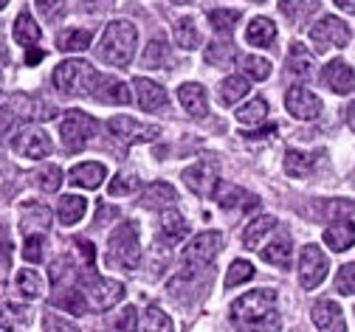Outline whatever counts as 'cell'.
Segmentation results:
<instances>
[{
    "label": "cell",
    "instance_id": "cell-15",
    "mask_svg": "<svg viewBox=\"0 0 355 332\" xmlns=\"http://www.w3.org/2000/svg\"><path fill=\"white\" fill-rule=\"evenodd\" d=\"M322 82H324L333 93H338V96H347V93L355 90V71H352L347 62L336 60V62L324 65V71H322Z\"/></svg>",
    "mask_w": 355,
    "mask_h": 332
},
{
    "label": "cell",
    "instance_id": "cell-20",
    "mask_svg": "<svg viewBox=\"0 0 355 332\" xmlns=\"http://www.w3.org/2000/svg\"><path fill=\"white\" fill-rule=\"evenodd\" d=\"M319 164H322V152H299V150H288V155H285V169H288L291 177H307Z\"/></svg>",
    "mask_w": 355,
    "mask_h": 332
},
{
    "label": "cell",
    "instance_id": "cell-26",
    "mask_svg": "<svg viewBox=\"0 0 355 332\" xmlns=\"http://www.w3.org/2000/svg\"><path fill=\"white\" fill-rule=\"evenodd\" d=\"M175 200V189L169 186V183H150L147 189H144V195H141V206L144 209H164V206H169Z\"/></svg>",
    "mask_w": 355,
    "mask_h": 332
},
{
    "label": "cell",
    "instance_id": "cell-50",
    "mask_svg": "<svg viewBox=\"0 0 355 332\" xmlns=\"http://www.w3.org/2000/svg\"><path fill=\"white\" fill-rule=\"evenodd\" d=\"M136 324H139L136 307H124L116 318V332H136Z\"/></svg>",
    "mask_w": 355,
    "mask_h": 332
},
{
    "label": "cell",
    "instance_id": "cell-18",
    "mask_svg": "<svg viewBox=\"0 0 355 332\" xmlns=\"http://www.w3.org/2000/svg\"><path fill=\"white\" fill-rule=\"evenodd\" d=\"M178 102L184 105V110L189 113V116H206V110H209V105H206V90L200 87V85H195V82H187V85H181L178 87Z\"/></svg>",
    "mask_w": 355,
    "mask_h": 332
},
{
    "label": "cell",
    "instance_id": "cell-29",
    "mask_svg": "<svg viewBox=\"0 0 355 332\" xmlns=\"http://www.w3.org/2000/svg\"><path fill=\"white\" fill-rule=\"evenodd\" d=\"M161 231L169 243H181L184 236L189 234V222L178 214V211H164L161 214Z\"/></svg>",
    "mask_w": 355,
    "mask_h": 332
},
{
    "label": "cell",
    "instance_id": "cell-33",
    "mask_svg": "<svg viewBox=\"0 0 355 332\" xmlns=\"http://www.w3.org/2000/svg\"><path fill=\"white\" fill-rule=\"evenodd\" d=\"M40 26L31 20V15L28 12H20L17 15V20H15V37H17V42L20 45H26V49H31V45L40 40Z\"/></svg>",
    "mask_w": 355,
    "mask_h": 332
},
{
    "label": "cell",
    "instance_id": "cell-11",
    "mask_svg": "<svg viewBox=\"0 0 355 332\" xmlns=\"http://www.w3.org/2000/svg\"><path fill=\"white\" fill-rule=\"evenodd\" d=\"M107 127H110V132L116 135V138H121V141H127V144H141V141H155L158 138V127H153V124H141V121H136V119H130V116H116V119H110L107 121Z\"/></svg>",
    "mask_w": 355,
    "mask_h": 332
},
{
    "label": "cell",
    "instance_id": "cell-1",
    "mask_svg": "<svg viewBox=\"0 0 355 332\" xmlns=\"http://www.w3.org/2000/svg\"><path fill=\"white\" fill-rule=\"evenodd\" d=\"M232 321L243 332H279L277 290H251L232 304Z\"/></svg>",
    "mask_w": 355,
    "mask_h": 332
},
{
    "label": "cell",
    "instance_id": "cell-31",
    "mask_svg": "<svg viewBox=\"0 0 355 332\" xmlns=\"http://www.w3.org/2000/svg\"><path fill=\"white\" fill-rule=\"evenodd\" d=\"M85 209H87V203H85L82 198H76V195H65V198L60 200V206H57L60 222H62V225H73V222H79L82 214H85Z\"/></svg>",
    "mask_w": 355,
    "mask_h": 332
},
{
    "label": "cell",
    "instance_id": "cell-17",
    "mask_svg": "<svg viewBox=\"0 0 355 332\" xmlns=\"http://www.w3.org/2000/svg\"><path fill=\"white\" fill-rule=\"evenodd\" d=\"M132 87H136V99H139L141 110L155 113V110H164V107H166V90H164L158 82L139 76L136 82H132Z\"/></svg>",
    "mask_w": 355,
    "mask_h": 332
},
{
    "label": "cell",
    "instance_id": "cell-42",
    "mask_svg": "<svg viewBox=\"0 0 355 332\" xmlns=\"http://www.w3.org/2000/svg\"><path fill=\"white\" fill-rule=\"evenodd\" d=\"M232 60H234V49H232V42L217 40V42H211L209 49H206V62H209V65H229Z\"/></svg>",
    "mask_w": 355,
    "mask_h": 332
},
{
    "label": "cell",
    "instance_id": "cell-59",
    "mask_svg": "<svg viewBox=\"0 0 355 332\" xmlns=\"http://www.w3.org/2000/svg\"><path fill=\"white\" fill-rule=\"evenodd\" d=\"M172 3H189V0H172Z\"/></svg>",
    "mask_w": 355,
    "mask_h": 332
},
{
    "label": "cell",
    "instance_id": "cell-34",
    "mask_svg": "<svg viewBox=\"0 0 355 332\" xmlns=\"http://www.w3.org/2000/svg\"><path fill=\"white\" fill-rule=\"evenodd\" d=\"M57 45L60 51H85L87 45H91V31L85 28H68L57 37Z\"/></svg>",
    "mask_w": 355,
    "mask_h": 332
},
{
    "label": "cell",
    "instance_id": "cell-55",
    "mask_svg": "<svg viewBox=\"0 0 355 332\" xmlns=\"http://www.w3.org/2000/svg\"><path fill=\"white\" fill-rule=\"evenodd\" d=\"M113 0H82V9H105Z\"/></svg>",
    "mask_w": 355,
    "mask_h": 332
},
{
    "label": "cell",
    "instance_id": "cell-56",
    "mask_svg": "<svg viewBox=\"0 0 355 332\" xmlns=\"http://www.w3.org/2000/svg\"><path fill=\"white\" fill-rule=\"evenodd\" d=\"M42 57H46V51H28V57H26V65H37Z\"/></svg>",
    "mask_w": 355,
    "mask_h": 332
},
{
    "label": "cell",
    "instance_id": "cell-52",
    "mask_svg": "<svg viewBox=\"0 0 355 332\" xmlns=\"http://www.w3.org/2000/svg\"><path fill=\"white\" fill-rule=\"evenodd\" d=\"M279 9H282L293 23H299V20H302V15L310 9V3H307V0H282Z\"/></svg>",
    "mask_w": 355,
    "mask_h": 332
},
{
    "label": "cell",
    "instance_id": "cell-51",
    "mask_svg": "<svg viewBox=\"0 0 355 332\" xmlns=\"http://www.w3.org/2000/svg\"><path fill=\"white\" fill-rule=\"evenodd\" d=\"M136 186H139V180H136V177H130V175H119V177H113V180H110V195H113V198H119V195H130Z\"/></svg>",
    "mask_w": 355,
    "mask_h": 332
},
{
    "label": "cell",
    "instance_id": "cell-10",
    "mask_svg": "<svg viewBox=\"0 0 355 332\" xmlns=\"http://www.w3.org/2000/svg\"><path fill=\"white\" fill-rule=\"evenodd\" d=\"M327 256L322 254L319 245H304L302 251V262H299V281H302V288L304 290H313L319 288V284L324 281L327 276Z\"/></svg>",
    "mask_w": 355,
    "mask_h": 332
},
{
    "label": "cell",
    "instance_id": "cell-35",
    "mask_svg": "<svg viewBox=\"0 0 355 332\" xmlns=\"http://www.w3.org/2000/svg\"><path fill=\"white\" fill-rule=\"evenodd\" d=\"M31 177H34V186L42 189V192H57L62 186V172H60V166H51V164L31 172Z\"/></svg>",
    "mask_w": 355,
    "mask_h": 332
},
{
    "label": "cell",
    "instance_id": "cell-13",
    "mask_svg": "<svg viewBox=\"0 0 355 332\" xmlns=\"http://www.w3.org/2000/svg\"><path fill=\"white\" fill-rule=\"evenodd\" d=\"M12 150L26 158H46L51 155V138L42 130H26L12 141Z\"/></svg>",
    "mask_w": 355,
    "mask_h": 332
},
{
    "label": "cell",
    "instance_id": "cell-12",
    "mask_svg": "<svg viewBox=\"0 0 355 332\" xmlns=\"http://www.w3.org/2000/svg\"><path fill=\"white\" fill-rule=\"evenodd\" d=\"M285 107L293 119H302V121H313L319 113H322V99L313 96L307 87H291L288 96H285Z\"/></svg>",
    "mask_w": 355,
    "mask_h": 332
},
{
    "label": "cell",
    "instance_id": "cell-7",
    "mask_svg": "<svg viewBox=\"0 0 355 332\" xmlns=\"http://www.w3.org/2000/svg\"><path fill=\"white\" fill-rule=\"evenodd\" d=\"M220 248H223V234H220V231H206V234L195 236L192 245L184 248L181 262H184L187 270H200V268H206V265L214 262V256L220 254Z\"/></svg>",
    "mask_w": 355,
    "mask_h": 332
},
{
    "label": "cell",
    "instance_id": "cell-2",
    "mask_svg": "<svg viewBox=\"0 0 355 332\" xmlns=\"http://www.w3.org/2000/svg\"><path fill=\"white\" fill-rule=\"evenodd\" d=\"M132 54H136V26L127 20L110 23L99 42V57L116 68H127L132 62Z\"/></svg>",
    "mask_w": 355,
    "mask_h": 332
},
{
    "label": "cell",
    "instance_id": "cell-21",
    "mask_svg": "<svg viewBox=\"0 0 355 332\" xmlns=\"http://www.w3.org/2000/svg\"><path fill=\"white\" fill-rule=\"evenodd\" d=\"M288 73L296 79H307L313 73V54L307 51V45L293 42L291 51H288Z\"/></svg>",
    "mask_w": 355,
    "mask_h": 332
},
{
    "label": "cell",
    "instance_id": "cell-43",
    "mask_svg": "<svg viewBox=\"0 0 355 332\" xmlns=\"http://www.w3.org/2000/svg\"><path fill=\"white\" fill-rule=\"evenodd\" d=\"M15 321H17V324H28V321H31V310L6 302V304H3V329L12 332V329H15Z\"/></svg>",
    "mask_w": 355,
    "mask_h": 332
},
{
    "label": "cell",
    "instance_id": "cell-57",
    "mask_svg": "<svg viewBox=\"0 0 355 332\" xmlns=\"http://www.w3.org/2000/svg\"><path fill=\"white\" fill-rule=\"evenodd\" d=\"M336 3H338V9H344V12L355 15V0H336Z\"/></svg>",
    "mask_w": 355,
    "mask_h": 332
},
{
    "label": "cell",
    "instance_id": "cell-48",
    "mask_svg": "<svg viewBox=\"0 0 355 332\" xmlns=\"http://www.w3.org/2000/svg\"><path fill=\"white\" fill-rule=\"evenodd\" d=\"M34 6L46 20H57L65 9V0H34Z\"/></svg>",
    "mask_w": 355,
    "mask_h": 332
},
{
    "label": "cell",
    "instance_id": "cell-60",
    "mask_svg": "<svg viewBox=\"0 0 355 332\" xmlns=\"http://www.w3.org/2000/svg\"><path fill=\"white\" fill-rule=\"evenodd\" d=\"M6 3H9V0H0V6H6Z\"/></svg>",
    "mask_w": 355,
    "mask_h": 332
},
{
    "label": "cell",
    "instance_id": "cell-25",
    "mask_svg": "<svg viewBox=\"0 0 355 332\" xmlns=\"http://www.w3.org/2000/svg\"><path fill=\"white\" fill-rule=\"evenodd\" d=\"M324 243L333 248V251H347L352 243H355V225L349 220H341L336 225H330L324 231Z\"/></svg>",
    "mask_w": 355,
    "mask_h": 332
},
{
    "label": "cell",
    "instance_id": "cell-40",
    "mask_svg": "<svg viewBox=\"0 0 355 332\" xmlns=\"http://www.w3.org/2000/svg\"><path fill=\"white\" fill-rule=\"evenodd\" d=\"M144 68H169V51H166V42L161 40H153L144 51V60H141Z\"/></svg>",
    "mask_w": 355,
    "mask_h": 332
},
{
    "label": "cell",
    "instance_id": "cell-45",
    "mask_svg": "<svg viewBox=\"0 0 355 332\" xmlns=\"http://www.w3.org/2000/svg\"><path fill=\"white\" fill-rule=\"evenodd\" d=\"M240 68L245 71V76H251V79H259V82L271 76V62H268V60H262V57H245Z\"/></svg>",
    "mask_w": 355,
    "mask_h": 332
},
{
    "label": "cell",
    "instance_id": "cell-23",
    "mask_svg": "<svg viewBox=\"0 0 355 332\" xmlns=\"http://www.w3.org/2000/svg\"><path fill=\"white\" fill-rule=\"evenodd\" d=\"M245 40H248L251 45H259V49H268V45L277 40V26H274V20H268V17H254V20L248 23V28H245Z\"/></svg>",
    "mask_w": 355,
    "mask_h": 332
},
{
    "label": "cell",
    "instance_id": "cell-28",
    "mask_svg": "<svg viewBox=\"0 0 355 332\" xmlns=\"http://www.w3.org/2000/svg\"><path fill=\"white\" fill-rule=\"evenodd\" d=\"M277 225V220L274 217H257L254 222H248V228L243 231V243H245V248H259L262 245V240L268 236V231Z\"/></svg>",
    "mask_w": 355,
    "mask_h": 332
},
{
    "label": "cell",
    "instance_id": "cell-58",
    "mask_svg": "<svg viewBox=\"0 0 355 332\" xmlns=\"http://www.w3.org/2000/svg\"><path fill=\"white\" fill-rule=\"evenodd\" d=\"M347 121H349V127L355 130V102H352V105L347 107Z\"/></svg>",
    "mask_w": 355,
    "mask_h": 332
},
{
    "label": "cell",
    "instance_id": "cell-38",
    "mask_svg": "<svg viewBox=\"0 0 355 332\" xmlns=\"http://www.w3.org/2000/svg\"><path fill=\"white\" fill-rule=\"evenodd\" d=\"M265 119H268V105H265V99H251L245 107L237 110V121L245 124V127L259 124V121H265Z\"/></svg>",
    "mask_w": 355,
    "mask_h": 332
},
{
    "label": "cell",
    "instance_id": "cell-6",
    "mask_svg": "<svg viewBox=\"0 0 355 332\" xmlns=\"http://www.w3.org/2000/svg\"><path fill=\"white\" fill-rule=\"evenodd\" d=\"M82 296L91 310H110L113 304H119L124 299V288L121 281L107 279V276H91L82 284Z\"/></svg>",
    "mask_w": 355,
    "mask_h": 332
},
{
    "label": "cell",
    "instance_id": "cell-27",
    "mask_svg": "<svg viewBox=\"0 0 355 332\" xmlns=\"http://www.w3.org/2000/svg\"><path fill=\"white\" fill-rule=\"evenodd\" d=\"M172 31H175V42L181 45V49H187V51H192V49L200 45V31H198L192 17H178Z\"/></svg>",
    "mask_w": 355,
    "mask_h": 332
},
{
    "label": "cell",
    "instance_id": "cell-30",
    "mask_svg": "<svg viewBox=\"0 0 355 332\" xmlns=\"http://www.w3.org/2000/svg\"><path fill=\"white\" fill-rule=\"evenodd\" d=\"M49 222H51V211L42 206V203H26L23 206V228L28 231V236H31V228L46 231Z\"/></svg>",
    "mask_w": 355,
    "mask_h": 332
},
{
    "label": "cell",
    "instance_id": "cell-5",
    "mask_svg": "<svg viewBox=\"0 0 355 332\" xmlns=\"http://www.w3.org/2000/svg\"><path fill=\"white\" fill-rule=\"evenodd\" d=\"M94 132H96V119L82 113V110L65 113V119L60 124V138H62V147L68 152H79L87 141L94 138Z\"/></svg>",
    "mask_w": 355,
    "mask_h": 332
},
{
    "label": "cell",
    "instance_id": "cell-37",
    "mask_svg": "<svg viewBox=\"0 0 355 332\" xmlns=\"http://www.w3.org/2000/svg\"><path fill=\"white\" fill-rule=\"evenodd\" d=\"M17 290H20L26 299L42 296V279H40V273L31 270V268H23V270L17 273Z\"/></svg>",
    "mask_w": 355,
    "mask_h": 332
},
{
    "label": "cell",
    "instance_id": "cell-14",
    "mask_svg": "<svg viewBox=\"0 0 355 332\" xmlns=\"http://www.w3.org/2000/svg\"><path fill=\"white\" fill-rule=\"evenodd\" d=\"M184 183L192 189L195 195L211 198L217 192V186H220V177H217V172L209 164H195V166L184 169Z\"/></svg>",
    "mask_w": 355,
    "mask_h": 332
},
{
    "label": "cell",
    "instance_id": "cell-32",
    "mask_svg": "<svg viewBox=\"0 0 355 332\" xmlns=\"http://www.w3.org/2000/svg\"><path fill=\"white\" fill-rule=\"evenodd\" d=\"M248 90H251V85H248L245 76H229V79H223V85H220V102L234 105V102H240L245 96Z\"/></svg>",
    "mask_w": 355,
    "mask_h": 332
},
{
    "label": "cell",
    "instance_id": "cell-3",
    "mask_svg": "<svg viewBox=\"0 0 355 332\" xmlns=\"http://www.w3.org/2000/svg\"><path fill=\"white\" fill-rule=\"evenodd\" d=\"M99 79H102V73H96L82 60H68V62L57 65V71H54V85L65 96H94Z\"/></svg>",
    "mask_w": 355,
    "mask_h": 332
},
{
    "label": "cell",
    "instance_id": "cell-39",
    "mask_svg": "<svg viewBox=\"0 0 355 332\" xmlns=\"http://www.w3.org/2000/svg\"><path fill=\"white\" fill-rule=\"evenodd\" d=\"M141 332H175V329H172V321H169V315L164 310L150 307L144 313V318H141Z\"/></svg>",
    "mask_w": 355,
    "mask_h": 332
},
{
    "label": "cell",
    "instance_id": "cell-47",
    "mask_svg": "<svg viewBox=\"0 0 355 332\" xmlns=\"http://www.w3.org/2000/svg\"><path fill=\"white\" fill-rule=\"evenodd\" d=\"M42 236L40 234H31L26 236V245H23V259L26 262H42Z\"/></svg>",
    "mask_w": 355,
    "mask_h": 332
},
{
    "label": "cell",
    "instance_id": "cell-16",
    "mask_svg": "<svg viewBox=\"0 0 355 332\" xmlns=\"http://www.w3.org/2000/svg\"><path fill=\"white\" fill-rule=\"evenodd\" d=\"M313 324L319 332H347V324H344V315H341V307L330 299H322L313 304Z\"/></svg>",
    "mask_w": 355,
    "mask_h": 332
},
{
    "label": "cell",
    "instance_id": "cell-54",
    "mask_svg": "<svg viewBox=\"0 0 355 332\" xmlns=\"http://www.w3.org/2000/svg\"><path fill=\"white\" fill-rule=\"evenodd\" d=\"M107 217H110V220H116V217H119V211H116V209H110V206H102V209H99V217H96V225H105V222H107Z\"/></svg>",
    "mask_w": 355,
    "mask_h": 332
},
{
    "label": "cell",
    "instance_id": "cell-44",
    "mask_svg": "<svg viewBox=\"0 0 355 332\" xmlns=\"http://www.w3.org/2000/svg\"><path fill=\"white\" fill-rule=\"evenodd\" d=\"M251 276H254V268H251V262H245V259H237V262H232V268H229V273H226V288H237V284L248 281Z\"/></svg>",
    "mask_w": 355,
    "mask_h": 332
},
{
    "label": "cell",
    "instance_id": "cell-4",
    "mask_svg": "<svg viewBox=\"0 0 355 332\" xmlns=\"http://www.w3.org/2000/svg\"><path fill=\"white\" fill-rule=\"evenodd\" d=\"M141 259V248H139V234L130 222H121L113 234H110V245H107V265H119L124 270H132Z\"/></svg>",
    "mask_w": 355,
    "mask_h": 332
},
{
    "label": "cell",
    "instance_id": "cell-9",
    "mask_svg": "<svg viewBox=\"0 0 355 332\" xmlns=\"http://www.w3.org/2000/svg\"><path fill=\"white\" fill-rule=\"evenodd\" d=\"M3 116H6V127L12 124V119H20V121H31V119H54L57 110L54 107H42L40 102H34L26 93H9L3 99Z\"/></svg>",
    "mask_w": 355,
    "mask_h": 332
},
{
    "label": "cell",
    "instance_id": "cell-41",
    "mask_svg": "<svg viewBox=\"0 0 355 332\" xmlns=\"http://www.w3.org/2000/svg\"><path fill=\"white\" fill-rule=\"evenodd\" d=\"M209 20H211L214 31H220V34L229 37V34L234 31L237 20H240V12H234V9H214V12H209Z\"/></svg>",
    "mask_w": 355,
    "mask_h": 332
},
{
    "label": "cell",
    "instance_id": "cell-49",
    "mask_svg": "<svg viewBox=\"0 0 355 332\" xmlns=\"http://www.w3.org/2000/svg\"><path fill=\"white\" fill-rule=\"evenodd\" d=\"M42 324H46V332H79L73 321H65L57 313H49L46 318H42Z\"/></svg>",
    "mask_w": 355,
    "mask_h": 332
},
{
    "label": "cell",
    "instance_id": "cell-36",
    "mask_svg": "<svg viewBox=\"0 0 355 332\" xmlns=\"http://www.w3.org/2000/svg\"><path fill=\"white\" fill-rule=\"evenodd\" d=\"M291 254H293V248H291L288 240H277L268 248H262V259L268 265H277V268H288L291 265Z\"/></svg>",
    "mask_w": 355,
    "mask_h": 332
},
{
    "label": "cell",
    "instance_id": "cell-46",
    "mask_svg": "<svg viewBox=\"0 0 355 332\" xmlns=\"http://www.w3.org/2000/svg\"><path fill=\"white\" fill-rule=\"evenodd\" d=\"M336 290L344 293V296H352V293H355V262L344 265V268L336 273Z\"/></svg>",
    "mask_w": 355,
    "mask_h": 332
},
{
    "label": "cell",
    "instance_id": "cell-22",
    "mask_svg": "<svg viewBox=\"0 0 355 332\" xmlns=\"http://www.w3.org/2000/svg\"><path fill=\"white\" fill-rule=\"evenodd\" d=\"M105 175L107 172H105L102 164H79V166H73L68 172V180L73 186H79V189H96V186H102Z\"/></svg>",
    "mask_w": 355,
    "mask_h": 332
},
{
    "label": "cell",
    "instance_id": "cell-19",
    "mask_svg": "<svg viewBox=\"0 0 355 332\" xmlns=\"http://www.w3.org/2000/svg\"><path fill=\"white\" fill-rule=\"evenodd\" d=\"M94 96H96L99 102H105V105H127V102H130V90H127V85H124L121 79H116V76H102L99 85H96Z\"/></svg>",
    "mask_w": 355,
    "mask_h": 332
},
{
    "label": "cell",
    "instance_id": "cell-53",
    "mask_svg": "<svg viewBox=\"0 0 355 332\" xmlns=\"http://www.w3.org/2000/svg\"><path fill=\"white\" fill-rule=\"evenodd\" d=\"M76 245H79V251H82L85 262H87V265H91V268H94V259H96V248H94L91 243H87V240H82V236H79V240H76Z\"/></svg>",
    "mask_w": 355,
    "mask_h": 332
},
{
    "label": "cell",
    "instance_id": "cell-8",
    "mask_svg": "<svg viewBox=\"0 0 355 332\" xmlns=\"http://www.w3.org/2000/svg\"><path fill=\"white\" fill-rule=\"evenodd\" d=\"M310 42L316 45V51H327V49H344L349 42V28L344 20L327 15L322 17L313 28H310Z\"/></svg>",
    "mask_w": 355,
    "mask_h": 332
},
{
    "label": "cell",
    "instance_id": "cell-24",
    "mask_svg": "<svg viewBox=\"0 0 355 332\" xmlns=\"http://www.w3.org/2000/svg\"><path fill=\"white\" fill-rule=\"evenodd\" d=\"M217 198H220L217 203L223 209H257L259 206V198L245 192V189H240V186H226Z\"/></svg>",
    "mask_w": 355,
    "mask_h": 332
}]
</instances>
